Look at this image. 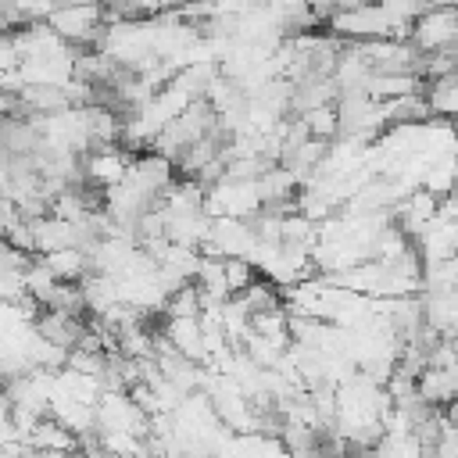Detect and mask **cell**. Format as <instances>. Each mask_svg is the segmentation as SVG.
<instances>
[{
	"instance_id": "6da1fadb",
	"label": "cell",
	"mask_w": 458,
	"mask_h": 458,
	"mask_svg": "<svg viewBox=\"0 0 458 458\" xmlns=\"http://www.w3.org/2000/svg\"><path fill=\"white\" fill-rule=\"evenodd\" d=\"M408 39L415 43L419 54H437V50H458V4H440L433 0L426 11H419L408 25Z\"/></svg>"
},
{
	"instance_id": "7a4b0ae2",
	"label": "cell",
	"mask_w": 458,
	"mask_h": 458,
	"mask_svg": "<svg viewBox=\"0 0 458 458\" xmlns=\"http://www.w3.org/2000/svg\"><path fill=\"white\" fill-rule=\"evenodd\" d=\"M422 93H426V104H429V114H433V118L458 122V79H454V75L426 82Z\"/></svg>"
},
{
	"instance_id": "3957f363",
	"label": "cell",
	"mask_w": 458,
	"mask_h": 458,
	"mask_svg": "<svg viewBox=\"0 0 458 458\" xmlns=\"http://www.w3.org/2000/svg\"><path fill=\"white\" fill-rule=\"evenodd\" d=\"M297 118L308 125V132H311V136H322V140H336V136H340V118H336V104H333V100H329V104H315V107L301 111Z\"/></svg>"
}]
</instances>
